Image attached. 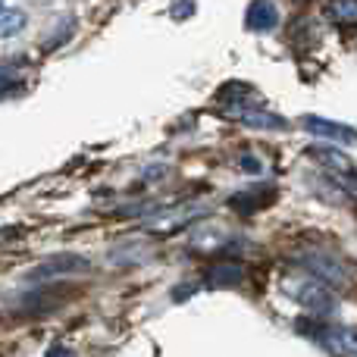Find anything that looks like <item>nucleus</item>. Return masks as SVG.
<instances>
[{
	"instance_id": "nucleus-1",
	"label": "nucleus",
	"mask_w": 357,
	"mask_h": 357,
	"mask_svg": "<svg viewBox=\"0 0 357 357\" xmlns=\"http://www.w3.org/2000/svg\"><path fill=\"white\" fill-rule=\"evenodd\" d=\"M289 291L295 295V301L301 304V307L310 310V314L329 317V314H335V307H339V301H335V295L329 291V285L317 282L314 276L298 279V282H289Z\"/></svg>"
},
{
	"instance_id": "nucleus-4",
	"label": "nucleus",
	"mask_w": 357,
	"mask_h": 357,
	"mask_svg": "<svg viewBox=\"0 0 357 357\" xmlns=\"http://www.w3.org/2000/svg\"><path fill=\"white\" fill-rule=\"evenodd\" d=\"M232 235L226 226H216V222H197L195 232H191V248L201 254H213V251H226Z\"/></svg>"
},
{
	"instance_id": "nucleus-5",
	"label": "nucleus",
	"mask_w": 357,
	"mask_h": 357,
	"mask_svg": "<svg viewBox=\"0 0 357 357\" xmlns=\"http://www.w3.org/2000/svg\"><path fill=\"white\" fill-rule=\"evenodd\" d=\"M304 129L310 135H320V138H333L339 144H357V132L345 123H335V119H323V116H304L301 119Z\"/></svg>"
},
{
	"instance_id": "nucleus-10",
	"label": "nucleus",
	"mask_w": 357,
	"mask_h": 357,
	"mask_svg": "<svg viewBox=\"0 0 357 357\" xmlns=\"http://www.w3.org/2000/svg\"><path fill=\"white\" fill-rule=\"evenodd\" d=\"M25 13L19 10V6H3L0 3V38H13L19 35V31L25 29Z\"/></svg>"
},
{
	"instance_id": "nucleus-2",
	"label": "nucleus",
	"mask_w": 357,
	"mask_h": 357,
	"mask_svg": "<svg viewBox=\"0 0 357 357\" xmlns=\"http://www.w3.org/2000/svg\"><path fill=\"white\" fill-rule=\"evenodd\" d=\"M207 213H210V207H204V204L163 207V210H157V213L144 216V229H151V232H176V229L191 226V222H197L201 216H207Z\"/></svg>"
},
{
	"instance_id": "nucleus-9",
	"label": "nucleus",
	"mask_w": 357,
	"mask_h": 357,
	"mask_svg": "<svg viewBox=\"0 0 357 357\" xmlns=\"http://www.w3.org/2000/svg\"><path fill=\"white\" fill-rule=\"evenodd\" d=\"M245 279V266L235 264V260H222V264L210 266L207 270V285L210 289H232Z\"/></svg>"
},
{
	"instance_id": "nucleus-7",
	"label": "nucleus",
	"mask_w": 357,
	"mask_h": 357,
	"mask_svg": "<svg viewBox=\"0 0 357 357\" xmlns=\"http://www.w3.org/2000/svg\"><path fill=\"white\" fill-rule=\"evenodd\" d=\"M320 342L339 357H357V329L348 326H333L320 335Z\"/></svg>"
},
{
	"instance_id": "nucleus-6",
	"label": "nucleus",
	"mask_w": 357,
	"mask_h": 357,
	"mask_svg": "<svg viewBox=\"0 0 357 357\" xmlns=\"http://www.w3.org/2000/svg\"><path fill=\"white\" fill-rule=\"evenodd\" d=\"M79 270H88V260L79 254H60V257L44 260L38 270H31V279H54V276H73Z\"/></svg>"
},
{
	"instance_id": "nucleus-13",
	"label": "nucleus",
	"mask_w": 357,
	"mask_h": 357,
	"mask_svg": "<svg viewBox=\"0 0 357 357\" xmlns=\"http://www.w3.org/2000/svg\"><path fill=\"white\" fill-rule=\"evenodd\" d=\"M66 348H54V354H47V357H73V354H63Z\"/></svg>"
},
{
	"instance_id": "nucleus-12",
	"label": "nucleus",
	"mask_w": 357,
	"mask_h": 357,
	"mask_svg": "<svg viewBox=\"0 0 357 357\" xmlns=\"http://www.w3.org/2000/svg\"><path fill=\"white\" fill-rule=\"evenodd\" d=\"M188 13H195V6H176L173 16H188Z\"/></svg>"
},
{
	"instance_id": "nucleus-3",
	"label": "nucleus",
	"mask_w": 357,
	"mask_h": 357,
	"mask_svg": "<svg viewBox=\"0 0 357 357\" xmlns=\"http://www.w3.org/2000/svg\"><path fill=\"white\" fill-rule=\"evenodd\" d=\"M298 264L323 285H348V270L335 257H329V254H323V251L298 254Z\"/></svg>"
},
{
	"instance_id": "nucleus-11",
	"label": "nucleus",
	"mask_w": 357,
	"mask_h": 357,
	"mask_svg": "<svg viewBox=\"0 0 357 357\" xmlns=\"http://www.w3.org/2000/svg\"><path fill=\"white\" fill-rule=\"evenodd\" d=\"M326 16L335 25H357V3L354 0H335L326 6Z\"/></svg>"
},
{
	"instance_id": "nucleus-8",
	"label": "nucleus",
	"mask_w": 357,
	"mask_h": 357,
	"mask_svg": "<svg viewBox=\"0 0 357 357\" xmlns=\"http://www.w3.org/2000/svg\"><path fill=\"white\" fill-rule=\"evenodd\" d=\"M279 22V10L273 3H266V0H257V3H251L245 10V25L251 31H273Z\"/></svg>"
}]
</instances>
